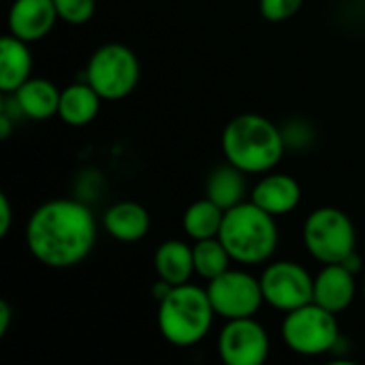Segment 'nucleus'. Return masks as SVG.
Returning a JSON list of instances; mask_svg holds the SVG:
<instances>
[{
    "label": "nucleus",
    "instance_id": "nucleus-1",
    "mask_svg": "<svg viewBox=\"0 0 365 365\" xmlns=\"http://www.w3.org/2000/svg\"><path fill=\"white\" fill-rule=\"evenodd\" d=\"M94 212L77 199H49L28 218L24 240L28 252L49 269L81 265L96 246Z\"/></svg>",
    "mask_w": 365,
    "mask_h": 365
},
{
    "label": "nucleus",
    "instance_id": "nucleus-2",
    "mask_svg": "<svg viewBox=\"0 0 365 365\" xmlns=\"http://www.w3.org/2000/svg\"><path fill=\"white\" fill-rule=\"evenodd\" d=\"M225 160L246 175H263L274 171L284 152L287 141L282 128L261 113H240L222 128Z\"/></svg>",
    "mask_w": 365,
    "mask_h": 365
},
{
    "label": "nucleus",
    "instance_id": "nucleus-3",
    "mask_svg": "<svg viewBox=\"0 0 365 365\" xmlns=\"http://www.w3.org/2000/svg\"><path fill=\"white\" fill-rule=\"evenodd\" d=\"M218 237L233 263H240L242 267L269 263L280 242L276 216L267 214L250 199L225 212Z\"/></svg>",
    "mask_w": 365,
    "mask_h": 365
},
{
    "label": "nucleus",
    "instance_id": "nucleus-4",
    "mask_svg": "<svg viewBox=\"0 0 365 365\" xmlns=\"http://www.w3.org/2000/svg\"><path fill=\"white\" fill-rule=\"evenodd\" d=\"M216 312L210 302L207 289L186 282L171 287L158 302L156 325L165 342L178 349L197 346L212 331Z\"/></svg>",
    "mask_w": 365,
    "mask_h": 365
},
{
    "label": "nucleus",
    "instance_id": "nucleus-5",
    "mask_svg": "<svg viewBox=\"0 0 365 365\" xmlns=\"http://www.w3.org/2000/svg\"><path fill=\"white\" fill-rule=\"evenodd\" d=\"M302 240L306 252L321 265L344 263L357 250V229L351 216L334 205H323L308 214Z\"/></svg>",
    "mask_w": 365,
    "mask_h": 365
},
{
    "label": "nucleus",
    "instance_id": "nucleus-6",
    "mask_svg": "<svg viewBox=\"0 0 365 365\" xmlns=\"http://www.w3.org/2000/svg\"><path fill=\"white\" fill-rule=\"evenodd\" d=\"M280 338L284 346L299 357H321L334 353L342 340L338 314L310 302L284 314Z\"/></svg>",
    "mask_w": 365,
    "mask_h": 365
},
{
    "label": "nucleus",
    "instance_id": "nucleus-7",
    "mask_svg": "<svg viewBox=\"0 0 365 365\" xmlns=\"http://www.w3.org/2000/svg\"><path fill=\"white\" fill-rule=\"evenodd\" d=\"M141 79L137 53L118 41L103 43L92 51L86 64V81L103 101H122L130 96Z\"/></svg>",
    "mask_w": 365,
    "mask_h": 365
},
{
    "label": "nucleus",
    "instance_id": "nucleus-8",
    "mask_svg": "<svg viewBox=\"0 0 365 365\" xmlns=\"http://www.w3.org/2000/svg\"><path fill=\"white\" fill-rule=\"evenodd\" d=\"M207 295L216 317L225 321L257 317L265 304L261 280L246 269H227L225 274L207 280Z\"/></svg>",
    "mask_w": 365,
    "mask_h": 365
},
{
    "label": "nucleus",
    "instance_id": "nucleus-9",
    "mask_svg": "<svg viewBox=\"0 0 365 365\" xmlns=\"http://www.w3.org/2000/svg\"><path fill=\"white\" fill-rule=\"evenodd\" d=\"M259 280L265 304L284 314L314 297V276L297 261H269Z\"/></svg>",
    "mask_w": 365,
    "mask_h": 365
},
{
    "label": "nucleus",
    "instance_id": "nucleus-10",
    "mask_svg": "<svg viewBox=\"0 0 365 365\" xmlns=\"http://www.w3.org/2000/svg\"><path fill=\"white\" fill-rule=\"evenodd\" d=\"M216 349L222 364L263 365L269 359L272 342L267 329L255 317H246L225 323Z\"/></svg>",
    "mask_w": 365,
    "mask_h": 365
},
{
    "label": "nucleus",
    "instance_id": "nucleus-11",
    "mask_svg": "<svg viewBox=\"0 0 365 365\" xmlns=\"http://www.w3.org/2000/svg\"><path fill=\"white\" fill-rule=\"evenodd\" d=\"M60 21L53 0H13L6 13L9 34L36 43L43 41Z\"/></svg>",
    "mask_w": 365,
    "mask_h": 365
},
{
    "label": "nucleus",
    "instance_id": "nucleus-12",
    "mask_svg": "<svg viewBox=\"0 0 365 365\" xmlns=\"http://www.w3.org/2000/svg\"><path fill=\"white\" fill-rule=\"evenodd\" d=\"M357 297V274H353L342 263L323 265L314 276V297L312 302L323 306L334 314H342L353 306Z\"/></svg>",
    "mask_w": 365,
    "mask_h": 365
},
{
    "label": "nucleus",
    "instance_id": "nucleus-13",
    "mask_svg": "<svg viewBox=\"0 0 365 365\" xmlns=\"http://www.w3.org/2000/svg\"><path fill=\"white\" fill-rule=\"evenodd\" d=\"M250 201H255L267 214L280 218V216H287L299 207L302 186L293 175L280 173L274 169L269 173H263L261 180L252 186Z\"/></svg>",
    "mask_w": 365,
    "mask_h": 365
},
{
    "label": "nucleus",
    "instance_id": "nucleus-14",
    "mask_svg": "<svg viewBox=\"0 0 365 365\" xmlns=\"http://www.w3.org/2000/svg\"><path fill=\"white\" fill-rule=\"evenodd\" d=\"M152 227L150 212L137 201H118L103 214V229L109 237L122 244L141 242Z\"/></svg>",
    "mask_w": 365,
    "mask_h": 365
},
{
    "label": "nucleus",
    "instance_id": "nucleus-15",
    "mask_svg": "<svg viewBox=\"0 0 365 365\" xmlns=\"http://www.w3.org/2000/svg\"><path fill=\"white\" fill-rule=\"evenodd\" d=\"M60 92L62 90L56 83H51L49 79L32 75L11 96H13V105L19 115L34 120V122H43V120L58 115Z\"/></svg>",
    "mask_w": 365,
    "mask_h": 365
},
{
    "label": "nucleus",
    "instance_id": "nucleus-16",
    "mask_svg": "<svg viewBox=\"0 0 365 365\" xmlns=\"http://www.w3.org/2000/svg\"><path fill=\"white\" fill-rule=\"evenodd\" d=\"M152 263H154L156 278L171 287L186 284L192 280V276H197L192 244L184 240H165L163 244H158Z\"/></svg>",
    "mask_w": 365,
    "mask_h": 365
},
{
    "label": "nucleus",
    "instance_id": "nucleus-17",
    "mask_svg": "<svg viewBox=\"0 0 365 365\" xmlns=\"http://www.w3.org/2000/svg\"><path fill=\"white\" fill-rule=\"evenodd\" d=\"M32 68L34 60L30 43L6 32L0 38V90L4 94H13L32 77Z\"/></svg>",
    "mask_w": 365,
    "mask_h": 365
},
{
    "label": "nucleus",
    "instance_id": "nucleus-18",
    "mask_svg": "<svg viewBox=\"0 0 365 365\" xmlns=\"http://www.w3.org/2000/svg\"><path fill=\"white\" fill-rule=\"evenodd\" d=\"M101 103H103V98L98 96V92L86 79L77 81V83H71V86L62 88V92H60L58 118L64 124L75 126V128L88 126L98 115Z\"/></svg>",
    "mask_w": 365,
    "mask_h": 365
},
{
    "label": "nucleus",
    "instance_id": "nucleus-19",
    "mask_svg": "<svg viewBox=\"0 0 365 365\" xmlns=\"http://www.w3.org/2000/svg\"><path fill=\"white\" fill-rule=\"evenodd\" d=\"M246 173L227 160L225 165L216 167L205 182V197L212 199L225 212L246 201Z\"/></svg>",
    "mask_w": 365,
    "mask_h": 365
},
{
    "label": "nucleus",
    "instance_id": "nucleus-20",
    "mask_svg": "<svg viewBox=\"0 0 365 365\" xmlns=\"http://www.w3.org/2000/svg\"><path fill=\"white\" fill-rule=\"evenodd\" d=\"M225 220V210L218 207L212 199L203 197L192 201L182 214V229L190 242H201L218 237Z\"/></svg>",
    "mask_w": 365,
    "mask_h": 365
},
{
    "label": "nucleus",
    "instance_id": "nucleus-21",
    "mask_svg": "<svg viewBox=\"0 0 365 365\" xmlns=\"http://www.w3.org/2000/svg\"><path fill=\"white\" fill-rule=\"evenodd\" d=\"M192 257H195V274L203 278L205 282L231 269V263H233L220 237L192 242Z\"/></svg>",
    "mask_w": 365,
    "mask_h": 365
},
{
    "label": "nucleus",
    "instance_id": "nucleus-22",
    "mask_svg": "<svg viewBox=\"0 0 365 365\" xmlns=\"http://www.w3.org/2000/svg\"><path fill=\"white\" fill-rule=\"evenodd\" d=\"M60 21L68 26H86L96 13V0H53Z\"/></svg>",
    "mask_w": 365,
    "mask_h": 365
},
{
    "label": "nucleus",
    "instance_id": "nucleus-23",
    "mask_svg": "<svg viewBox=\"0 0 365 365\" xmlns=\"http://www.w3.org/2000/svg\"><path fill=\"white\" fill-rule=\"evenodd\" d=\"M304 6V0H259V13L272 24L287 21L295 17Z\"/></svg>",
    "mask_w": 365,
    "mask_h": 365
},
{
    "label": "nucleus",
    "instance_id": "nucleus-24",
    "mask_svg": "<svg viewBox=\"0 0 365 365\" xmlns=\"http://www.w3.org/2000/svg\"><path fill=\"white\" fill-rule=\"evenodd\" d=\"M13 227V205L11 199L0 192V237H6Z\"/></svg>",
    "mask_w": 365,
    "mask_h": 365
},
{
    "label": "nucleus",
    "instance_id": "nucleus-25",
    "mask_svg": "<svg viewBox=\"0 0 365 365\" xmlns=\"http://www.w3.org/2000/svg\"><path fill=\"white\" fill-rule=\"evenodd\" d=\"M13 323V308L6 299H0V338H4Z\"/></svg>",
    "mask_w": 365,
    "mask_h": 365
},
{
    "label": "nucleus",
    "instance_id": "nucleus-26",
    "mask_svg": "<svg viewBox=\"0 0 365 365\" xmlns=\"http://www.w3.org/2000/svg\"><path fill=\"white\" fill-rule=\"evenodd\" d=\"M11 130H13V120L9 118L6 109H2L0 111V139H9Z\"/></svg>",
    "mask_w": 365,
    "mask_h": 365
},
{
    "label": "nucleus",
    "instance_id": "nucleus-27",
    "mask_svg": "<svg viewBox=\"0 0 365 365\" xmlns=\"http://www.w3.org/2000/svg\"><path fill=\"white\" fill-rule=\"evenodd\" d=\"M342 265H346L353 274H359L361 272V267H364V261H361V257L357 255V250L349 257V259H344V263Z\"/></svg>",
    "mask_w": 365,
    "mask_h": 365
},
{
    "label": "nucleus",
    "instance_id": "nucleus-28",
    "mask_svg": "<svg viewBox=\"0 0 365 365\" xmlns=\"http://www.w3.org/2000/svg\"><path fill=\"white\" fill-rule=\"evenodd\" d=\"M361 297H364V304H365V278H364V289H361Z\"/></svg>",
    "mask_w": 365,
    "mask_h": 365
}]
</instances>
